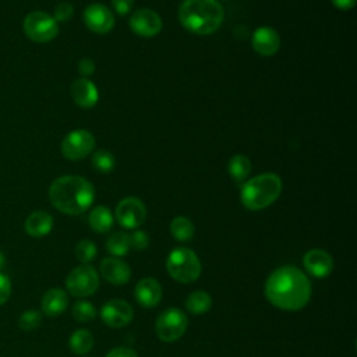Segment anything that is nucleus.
I'll use <instances>...</instances> for the list:
<instances>
[{"instance_id": "obj_1", "label": "nucleus", "mask_w": 357, "mask_h": 357, "mask_svg": "<svg viewBox=\"0 0 357 357\" xmlns=\"http://www.w3.org/2000/svg\"><path fill=\"white\" fill-rule=\"evenodd\" d=\"M264 293L272 305L284 311H298L311 298V283L301 269L284 265L266 278Z\"/></svg>"}, {"instance_id": "obj_2", "label": "nucleus", "mask_w": 357, "mask_h": 357, "mask_svg": "<svg viewBox=\"0 0 357 357\" xmlns=\"http://www.w3.org/2000/svg\"><path fill=\"white\" fill-rule=\"evenodd\" d=\"M95 191L92 184L79 176H61L49 187L52 205L67 215H79L93 202Z\"/></svg>"}, {"instance_id": "obj_3", "label": "nucleus", "mask_w": 357, "mask_h": 357, "mask_svg": "<svg viewBox=\"0 0 357 357\" xmlns=\"http://www.w3.org/2000/svg\"><path fill=\"white\" fill-rule=\"evenodd\" d=\"M225 11L216 0H184L178 8L181 25L197 35H209L223 22Z\"/></svg>"}, {"instance_id": "obj_4", "label": "nucleus", "mask_w": 357, "mask_h": 357, "mask_svg": "<svg viewBox=\"0 0 357 357\" xmlns=\"http://www.w3.org/2000/svg\"><path fill=\"white\" fill-rule=\"evenodd\" d=\"M282 191V180L273 173H264L245 181L241 202L250 211H259L273 204Z\"/></svg>"}, {"instance_id": "obj_5", "label": "nucleus", "mask_w": 357, "mask_h": 357, "mask_svg": "<svg viewBox=\"0 0 357 357\" xmlns=\"http://www.w3.org/2000/svg\"><path fill=\"white\" fill-rule=\"evenodd\" d=\"M166 269L174 280L180 283H191L199 278L202 268L199 258L192 250L178 247L169 254L166 259Z\"/></svg>"}, {"instance_id": "obj_6", "label": "nucleus", "mask_w": 357, "mask_h": 357, "mask_svg": "<svg viewBox=\"0 0 357 357\" xmlns=\"http://www.w3.org/2000/svg\"><path fill=\"white\" fill-rule=\"evenodd\" d=\"M24 33L36 43H45L54 39L59 33L57 22L45 11H31L22 22Z\"/></svg>"}, {"instance_id": "obj_7", "label": "nucleus", "mask_w": 357, "mask_h": 357, "mask_svg": "<svg viewBox=\"0 0 357 357\" xmlns=\"http://www.w3.org/2000/svg\"><path fill=\"white\" fill-rule=\"evenodd\" d=\"M187 315L178 308H166L159 314L155 322V331L160 340L174 342L187 331Z\"/></svg>"}, {"instance_id": "obj_8", "label": "nucleus", "mask_w": 357, "mask_h": 357, "mask_svg": "<svg viewBox=\"0 0 357 357\" xmlns=\"http://www.w3.org/2000/svg\"><path fill=\"white\" fill-rule=\"evenodd\" d=\"M66 287L74 297L92 296L99 287V275L93 266L82 264L67 275Z\"/></svg>"}, {"instance_id": "obj_9", "label": "nucleus", "mask_w": 357, "mask_h": 357, "mask_svg": "<svg viewBox=\"0 0 357 357\" xmlns=\"http://www.w3.org/2000/svg\"><path fill=\"white\" fill-rule=\"evenodd\" d=\"M95 146L93 135L86 130H75L67 134L61 142V153L68 160H79L88 156Z\"/></svg>"}, {"instance_id": "obj_10", "label": "nucleus", "mask_w": 357, "mask_h": 357, "mask_svg": "<svg viewBox=\"0 0 357 357\" xmlns=\"http://www.w3.org/2000/svg\"><path fill=\"white\" fill-rule=\"evenodd\" d=\"M116 218L120 226L124 229H137L146 218V209L141 199L127 197L121 199L116 206Z\"/></svg>"}, {"instance_id": "obj_11", "label": "nucleus", "mask_w": 357, "mask_h": 357, "mask_svg": "<svg viewBox=\"0 0 357 357\" xmlns=\"http://www.w3.org/2000/svg\"><path fill=\"white\" fill-rule=\"evenodd\" d=\"M134 317L131 305L124 300H109L100 308L102 321L112 328H123L131 322Z\"/></svg>"}, {"instance_id": "obj_12", "label": "nucleus", "mask_w": 357, "mask_h": 357, "mask_svg": "<svg viewBox=\"0 0 357 357\" xmlns=\"http://www.w3.org/2000/svg\"><path fill=\"white\" fill-rule=\"evenodd\" d=\"M128 24L134 33L144 38L155 36L162 29V20L159 14L148 8H139L134 11Z\"/></svg>"}, {"instance_id": "obj_13", "label": "nucleus", "mask_w": 357, "mask_h": 357, "mask_svg": "<svg viewBox=\"0 0 357 357\" xmlns=\"http://www.w3.org/2000/svg\"><path fill=\"white\" fill-rule=\"evenodd\" d=\"M84 22L91 31L96 33H106L113 28L114 17L106 6L95 3L85 8Z\"/></svg>"}, {"instance_id": "obj_14", "label": "nucleus", "mask_w": 357, "mask_h": 357, "mask_svg": "<svg viewBox=\"0 0 357 357\" xmlns=\"http://www.w3.org/2000/svg\"><path fill=\"white\" fill-rule=\"evenodd\" d=\"M100 275L105 280L112 284H126L131 278V269L127 262L120 259L119 257H106L100 261L99 265Z\"/></svg>"}, {"instance_id": "obj_15", "label": "nucleus", "mask_w": 357, "mask_h": 357, "mask_svg": "<svg viewBox=\"0 0 357 357\" xmlns=\"http://www.w3.org/2000/svg\"><path fill=\"white\" fill-rule=\"evenodd\" d=\"M303 264L305 271L315 278H326L333 269V259L331 254L321 248H314L305 252Z\"/></svg>"}, {"instance_id": "obj_16", "label": "nucleus", "mask_w": 357, "mask_h": 357, "mask_svg": "<svg viewBox=\"0 0 357 357\" xmlns=\"http://www.w3.org/2000/svg\"><path fill=\"white\" fill-rule=\"evenodd\" d=\"M134 297L141 307H156L162 298V286L153 278H144L137 283L134 289Z\"/></svg>"}, {"instance_id": "obj_17", "label": "nucleus", "mask_w": 357, "mask_h": 357, "mask_svg": "<svg viewBox=\"0 0 357 357\" xmlns=\"http://www.w3.org/2000/svg\"><path fill=\"white\" fill-rule=\"evenodd\" d=\"M280 38L278 32L269 26L258 28L252 35V47L262 56H272L279 50Z\"/></svg>"}, {"instance_id": "obj_18", "label": "nucleus", "mask_w": 357, "mask_h": 357, "mask_svg": "<svg viewBox=\"0 0 357 357\" xmlns=\"http://www.w3.org/2000/svg\"><path fill=\"white\" fill-rule=\"evenodd\" d=\"M71 96L79 107L89 109L98 102V89L88 78H78L71 84Z\"/></svg>"}, {"instance_id": "obj_19", "label": "nucleus", "mask_w": 357, "mask_h": 357, "mask_svg": "<svg viewBox=\"0 0 357 357\" xmlns=\"http://www.w3.org/2000/svg\"><path fill=\"white\" fill-rule=\"evenodd\" d=\"M68 305L67 293L60 287L49 289L42 297V312L47 317H57L66 311Z\"/></svg>"}, {"instance_id": "obj_20", "label": "nucleus", "mask_w": 357, "mask_h": 357, "mask_svg": "<svg viewBox=\"0 0 357 357\" xmlns=\"http://www.w3.org/2000/svg\"><path fill=\"white\" fill-rule=\"evenodd\" d=\"M52 227H53V218L50 213L45 211L32 212L24 223V229L26 234L32 237H43L50 233Z\"/></svg>"}, {"instance_id": "obj_21", "label": "nucleus", "mask_w": 357, "mask_h": 357, "mask_svg": "<svg viewBox=\"0 0 357 357\" xmlns=\"http://www.w3.org/2000/svg\"><path fill=\"white\" fill-rule=\"evenodd\" d=\"M88 222L96 233H106L113 226V215L106 206L99 205L91 211Z\"/></svg>"}, {"instance_id": "obj_22", "label": "nucleus", "mask_w": 357, "mask_h": 357, "mask_svg": "<svg viewBox=\"0 0 357 357\" xmlns=\"http://www.w3.org/2000/svg\"><path fill=\"white\" fill-rule=\"evenodd\" d=\"M211 307H212V297L204 290L192 291L185 298V308L192 315H202L208 312Z\"/></svg>"}, {"instance_id": "obj_23", "label": "nucleus", "mask_w": 357, "mask_h": 357, "mask_svg": "<svg viewBox=\"0 0 357 357\" xmlns=\"http://www.w3.org/2000/svg\"><path fill=\"white\" fill-rule=\"evenodd\" d=\"M68 346L75 354H86L93 346V336L86 329H77L71 333Z\"/></svg>"}, {"instance_id": "obj_24", "label": "nucleus", "mask_w": 357, "mask_h": 357, "mask_svg": "<svg viewBox=\"0 0 357 357\" xmlns=\"http://www.w3.org/2000/svg\"><path fill=\"white\" fill-rule=\"evenodd\" d=\"M170 233L177 241H188L194 236V225L185 216H177L170 223Z\"/></svg>"}, {"instance_id": "obj_25", "label": "nucleus", "mask_w": 357, "mask_h": 357, "mask_svg": "<svg viewBox=\"0 0 357 357\" xmlns=\"http://www.w3.org/2000/svg\"><path fill=\"white\" fill-rule=\"evenodd\" d=\"M251 172L250 159L244 155H236L229 160V173L237 183L244 181Z\"/></svg>"}, {"instance_id": "obj_26", "label": "nucleus", "mask_w": 357, "mask_h": 357, "mask_svg": "<svg viewBox=\"0 0 357 357\" xmlns=\"http://www.w3.org/2000/svg\"><path fill=\"white\" fill-rule=\"evenodd\" d=\"M106 250L113 257H123V255H126L128 252V250H130L128 234L124 233V231L113 233L107 238V241H106Z\"/></svg>"}, {"instance_id": "obj_27", "label": "nucleus", "mask_w": 357, "mask_h": 357, "mask_svg": "<svg viewBox=\"0 0 357 357\" xmlns=\"http://www.w3.org/2000/svg\"><path fill=\"white\" fill-rule=\"evenodd\" d=\"M71 314L75 321L85 324V322L92 321L96 317V308L93 307V304H91L86 300H78L73 305Z\"/></svg>"}, {"instance_id": "obj_28", "label": "nucleus", "mask_w": 357, "mask_h": 357, "mask_svg": "<svg viewBox=\"0 0 357 357\" xmlns=\"http://www.w3.org/2000/svg\"><path fill=\"white\" fill-rule=\"evenodd\" d=\"M114 156L106 149H99L92 155V166L99 173L112 172L114 169Z\"/></svg>"}, {"instance_id": "obj_29", "label": "nucleus", "mask_w": 357, "mask_h": 357, "mask_svg": "<svg viewBox=\"0 0 357 357\" xmlns=\"http://www.w3.org/2000/svg\"><path fill=\"white\" fill-rule=\"evenodd\" d=\"M96 252H98V250H96L95 243L88 238L81 240L75 247L77 259L81 261L82 264H89L96 257Z\"/></svg>"}, {"instance_id": "obj_30", "label": "nucleus", "mask_w": 357, "mask_h": 357, "mask_svg": "<svg viewBox=\"0 0 357 357\" xmlns=\"http://www.w3.org/2000/svg\"><path fill=\"white\" fill-rule=\"evenodd\" d=\"M42 324V314L38 310H26L18 318V326L22 331L36 329Z\"/></svg>"}, {"instance_id": "obj_31", "label": "nucleus", "mask_w": 357, "mask_h": 357, "mask_svg": "<svg viewBox=\"0 0 357 357\" xmlns=\"http://www.w3.org/2000/svg\"><path fill=\"white\" fill-rule=\"evenodd\" d=\"M130 248H134L137 251L145 250L149 244V236L146 231L142 230H134L131 234H128Z\"/></svg>"}, {"instance_id": "obj_32", "label": "nucleus", "mask_w": 357, "mask_h": 357, "mask_svg": "<svg viewBox=\"0 0 357 357\" xmlns=\"http://www.w3.org/2000/svg\"><path fill=\"white\" fill-rule=\"evenodd\" d=\"M73 13H74V8L71 4L68 3H60L59 6H56L54 8V14H53V18L56 22H64V21H68L71 17H73Z\"/></svg>"}, {"instance_id": "obj_33", "label": "nucleus", "mask_w": 357, "mask_h": 357, "mask_svg": "<svg viewBox=\"0 0 357 357\" xmlns=\"http://www.w3.org/2000/svg\"><path fill=\"white\" fill-rule=\"evenodd\" d=\"M10 294H11L10 279L4 273H0V305H3L10 298Z\"/></svg>"}, {"instance_id": "obj_34", "label": "nucleus", "mask_w": 357, "mask_h": 357, "mask_svg": "<svg viewBox=\"0 0 357 357\" xmlns=\"http://www.w3.org/2000/svg\"><path fill=\"white\" fill-rule=\"evenodd\" d=\"M134 0H112V6L113 8L117 11V14L120 15H126L130 13V10L132 8Z\"/></svg>"}, {"instance_id": "obj_35", "label": "nucleus", "mask_w": 357, "mask_h": 357, "mask_svg": "<svg viewBox=\"0 0 357 357\" xmlns=\"http://www.w3.org/2000/svg\"><path fill=\"white\" fill-rule=\"evenodd\" d=\"M106 357H138L137 351L130 349V347H124V346H120V347H116L113 350H110Z\"/></svg>"}, {"instance_id": "obj_36", "label": "nucleus", "mask_w": 357, "mask_h": 357, "mask_svg": "<svg viewBox=\"0 0 357 357\" xmlns=\"http://www.w3.org/2000/svg\"><path fill=\"white\" fill-rule=\"evenodd\" d=\"M78 71H79V74L82 75V78H85V77L91 75V74H93V71H95V64H93V61H92L91 59H82V60H79V63H78Z\"/></svg>"}, {"instance_id": "obj_37", "label": "nucleus", "mask_w": 357, "mask_h": 357, "mask_svg": "<svg viewBox=\"0 0 357 357\" xmlns=\"http://www.w3.org/2000/svg\"><path fill=\"white\" fill-rule=\"evenodd\" d=\"M332 4L340 10H350L356 4V0H332Z\"/></svg>"}, {"instance_id": "obj_38", "label": "nucleus", "mask_w": 357, "mask_h": 357, "mask_svg": "<svg viewBox=\"0 0 357 357\" xmlns=\"http://www.w3.org/2000/svg\"><path fill=\"white\" fill-rule=\"evenodd\" d=\"M6 265V258H4V255H3V252L0 251V269H3V266Z\"/></svg>"}]
</instances>
